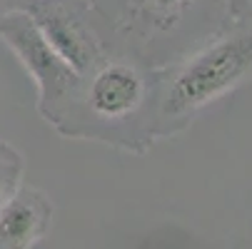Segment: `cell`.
<instances>
[{"instance_id":"2","label":"cell","mask_w":252,"mask_h":249,"mask_svg":"<svg viewBox=\"0 0 252 249\" xmlns=\"http://www.w3.org/2000/svg\"><path fill=\"white\" fill-rule=\"evenodd\" d=\"M0 40L13 50V55L23 62L28 75L38 85V108L45 117L55 112L58 102L67 92H75L80 87L83 78L58 57L28 10H15L0 18Z\"/></svg>"},{"instance_id":"1","label":"cell","mask_w":252,"mask_h":249,"mask_svg":"<svg viewBox=\"0 0 252 249\" xmlns=\"http://www.w3.org/2000/svg\"><path fill=\"white\" fill-rule=\"evenodd\" d=\"M252 78V30L218 40L175 73L162 100V120H188Z\"/></svg>"},{"instance_id":"4","label":"cell","mask_w":252,"mask_h":249,"mask_svg":"<svg viewBox=\"0 0 252 249\" xmlns=\"http://www.w3.org/2000/svg\"><path fill=\"white\" fill-rule=\"evenodd\" d=\"M30 18L40 28L43 38L50 43V48L58 53V57L73 67L80 78H85L90 70L100 62L97 43L93 38L90 28L60 3H35L28 8Z\"/></svg>"},{"instance_id":"7","label":"cell","mask_w":252,"mask_h":249,"mask_svg":"<svg viewBox=\"0 0 252 249\" xmlns=\"http://www.w3.org/2000/svg\"><path fill=\"white\" fill-rule=\"evenodd\" d=\"M20 177H23V157L8 142H0V207L20 187Z\"/></svg>"},{"instance_id":"5","label":"cell","mask_w":252,"mask_h":249,"mask_svg":"<svg viewBox=\"0 0 252 249\" xmlns=\"http://www.w3.org/2000/svg\"><path fill=\"white\" fill-rule=\"evenodd\" d=\"M53 204L32 187H18L0 207V249H30L50 229Z\"/></svg>"},{"instance_id":"6","label":"cell","mask_w":252,"mask_h":249,"mask_svg":"<svg viewBox=\"0 0 252 249\" xmlns=\"http://www.w3.org/2000/svg\"><path fill=\"white\" fill-rule=\"evenodd\" d=\"M197 0H132V10L140 23L155 30H167L177 23Z\"/></svg>"},{"instance_id":"3","label":"cell","mask_w":252,"mask_h":249,"mask_svg":"<svg viewBox=\"0 0 252 249\" xmlns=\"http://www.w3.org/2000/svg\"><path fill=\"white\" fill-rule=\"evenodd\" d=\"M85 87L88 110L102 122H120L140 110L148 95L142 70L130 62H97Z\"/></svg>"}]
</instances>
